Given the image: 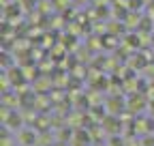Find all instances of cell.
<instances>
[{"mask_svg":"<svg viewBox=\"0 0 154 146\" xmlns=\"http://www.w3.org/2000/svg\"><path fill=\"white\" fill-rule=\"evenodd\" d=\"M38 140V133L36 131H32V129H19V133H17V142L22 144V146H30V144H34Z\"/></svg>","mask_w":154,"mask_h":146,"instance_id":"1","label":"cell"},{"mask_svg":"<svg viewBox=\"0 0 154 146\" xmlns=\"http://www.w3.org/2000/svg\"><path fill=\"white\" fill-rule=\"evenodd\" d=\"M56 140H58V138H56L49 129H45V131L38 133V140H36V142L41 144V146H56Z\"/></svg>","mask_w":154,"mask_h":146,"instance_id":"2","label":"cell"},{"mask_svg":"<svg viewBox=\"0 0 154 146\" xmlns=\"http://www.w3.org/2000/svg\"><path fill=\"white\" fill-rule=\"evenodd\" d=\"M30 146H41V144H38V142H34V144H30Z\"/></svg>","mask_w":154,"mask_h":146,"instance_id":"3","label":"cell"}]
</instances>
